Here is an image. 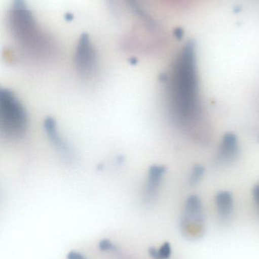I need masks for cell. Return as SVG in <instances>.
Segmentation results:
<instances>
[{
  "instance_id": "cell-1",
  "label": "cell",
  "mask_w": 259,
  "mask_h": 259,
  "mask_svg": "<svg viewBox=\"0 0 259 259\" xmlns=\"http://www.w3.org/2000/svg\"><path fill=\"white\" fill-rule=\"evenodd\" d=\"M172 118L199 140L206 139L207 129L199 97L196 50L189 42L179 53L171 71L163 75Z\"/></svg>"
},
{
  "instance_id": "cell-2",
  "label": "cell",
  "mask_w": 259,
  "mask_h": 259,
  "mask_svg": "<svg viewBox=\"0 0 259 259\" xmlns=\"http://www.w3.org/2000/svg\"><path fill=\"white\" fill-rule=\"evenodd\" d=\"M9 24L12 35L21 45L36 53H44L45 44L25 0H13Z\"/></svg>"
},
{
  "instance_id": "cell-3",
  "label": "cell",
  "mask_w": 259,
  "mask_h": 259,
  "mask_svg": "<svg viewBox=\"0 0 259 259\" xmlns=\"http://www.w3.org/2000/svg\"><path fill=\"white\" fill-rule=\"evenodd\" d=\"M28 117L21 100L10 90L0 89V131L9 140H20L25 135Z\"/></svg>"
},
{
  "instance_id": "cell-4",
  "label": "cell",
  "mask_w": 259,
  "mask_h": 259,
  "mask_svg": "<svg viewBox=\"0 0 259 259\" xmlns=\"http://www.w3.org/2000/svg\"><path fill=\"white\" fill-rule=\"evenodd\" d=\"M205 217L202 201L199 196H190L187 199L180 221V231L190 240L200 238L205 234Z\"/></svg>"
},
{
  "instance_id": "cell-5",
  "label": "cell",
  "mask_w": 259,
  "mask_h": 259,
  "mask_svg": "<svg viewBox=\"0 0 259 259\" xmlns=\"http://www.w3.org/2000/svg\"><path fill=\"white\" fill-rule=\"evenodd\" d=\"M74 62L76 70L82 77H91L97 69V52L87 33H82L79 38Z\"/></svg>"
},
{
  "instance_id": "cell-6",
  "label": "cell",
  "mask_w": 259,
  "mask_h": 259,
  "mask_svg": "<svg viewBox=\"0 0 259 259\" xmlns=\"http://www.w3.org/2000/svg\"><path fill=\"white\" fill-rule=\"evenodd\" d=\"M44 128L47 138L56 151L62 154V156L65 158H71L72 149L69 143L60 134L56 119L53 117H47L44 121Z\"/></svg>"
},
{
  "instance_id": "cell-7",
  "label": "cell",
  "mask_w": 259,
  "mask_h": 259,
  "mask_svg": "<svg viewBox=\"0 0 259 259\" xmlns=\"http://www.w3.org/2000/svg\"><path fill=\"white\" fill-rule=\"evenodd\" d=\"M165 174L166 167L160 164H154L149 168L144 189L145 202H151L157 197Z\"/></svg>"
},
{
  "instance_id": "cell-8",
  "label": "cell",
  "mask_w": 259,
  "mask_h": 259,
  "mask_svg": "<svg viewBox=\"0 0 259 259\" xmlns=\"http://www.w3.org/2000/svg\"><path fill=\"white\" fill-rule=\"evenodd\" d=\"M239 152L240 146L237 136L233 133H228L219 146L217 160L222 164H229L237 158Z\"/></svg>"
},
{
  "instance_id": "cell-9",
  "label": "cell",
  "mask_w": 259,
  "mask_h": 259,
  "mask_svg": "<svg viewBox=\"0 0 259 259\" xmlns=\"http://www.w3.org/2000/svg\"><path fill=\"white\" fill-rule=\"evenodd\" d=\"M215 203L219 217L223 222L231 219L234 210V199L230 192L220 191L216 195Z\"/></svg>"
},
{
  "instance_id": "cell-10",
  "label": "cell",
  "mask_w": 259,
  "mask_h": 259,
  "mask_svg": "<svg viewBox=\"0 0 259 259\" xmlns=\"http://www.w3.org/2000/svg\"><path fill=\"white\" fill-rule=\"evenodd\" d=\"M149 254L153 259H170L172 255V246L169 242H165L161 245L159 249L150 247Z\"/></svg>"
},
{
  "instance_id": "cell-11",
  "label": "cell",
  "mask_w": 259,
  "mask_h": 259,
  "mask_svg": "<svg viewBox=\"0 0 259 259\" xmlns=\"http://www.w3.org/2000/svg\"><path fill=\"white\" fill-rule=\"evenodd\" d=\"M126 2H127L128 4L129 5V6H130L132 10L135 12V13L136 14L138 17H140L141 19L144 20L149 25H151L152 27L155 26V23H154L153 20H152L151 17L143 10L142 8L141 7L139 3H138V0H126Z\"/></svg>"
},
{
  "instance_id": "cell-12",
  "label": "cell",
  "mask_w": 259,
  "mask_h": 259,
  "mask_svg": "<svg viewBox=\"0 0 259 259\" xmlns=\"http://www.w3.org/2000/svg\"><path fill=\"white\" fill-rule=\"evenodd\" d=\"M204 172H205V169L203 167L200 165L196 166L190 175V184H196L199 183L203 176Z\"/></svg>"
},
{
  "instance_id": "cell-13",
  "label": "cell",
  "mask_w": 259,
  "mask_h": 259,
  "mask_svg": "<svg viewBox=\"0 0 259 259\" xmlns=\"http://www.w3.org/2000/svg\"><path fill=\"white\" fill-rule=\"evenodd\" d=\"M98 248L102 252H113L116 251L117 246L109 239H103L98 243Z\"/></svg>"
},
{
  "instance_id": "cell-14",
  "label": "cell",
  "mask_w": 259,
  "mask_h": 259,
  "mask_svg": "<svg viewBox=\"0 0 259 259\" xmlns=\"http://www.w3.org/2000/svg\"><path fill=\"white\" fill-rule=\"evenodd\" d=\"M66 259H88L85 255L79 251L71 250L68 252Z\"/></svg>"
},
{
  "instance_id": "cell-15",
  "label": "cell",
  "mask_w": 259,
  "mask_h": 259,
  "mask_svg": "<svg viewBox=\"0 0 259 259\" xmlns=\"http://www.w3.org/2000/svg\"><path fill=\"white\" fill-rule=\"evenodd\" d=\"M252 195H253L254 201L259 208V184L254 187L253 190H252Z\"/></svg>"
},
{
  "instance_id": "cell-16",
  "label": "cell",
  "mask_w": 259,
  "mask_h": 259,
  "mask_svg": "<svg viewBox=\"0 0 259 259\" xmlns=\"http://www.w3.org/2000/svg\"><path fill=\"white\" fill-rule=\"evenodd\" d=\"M175 35H176V37L181 38L182 35H183V32H182L181 29H176V30H175Z\"/></svg>"
},
{
  "instance_id": "cell-17",
  "label": "cell",
  "mask_w": 259,
  "mask_h": 259,
  "mask_svg": "<svg viewBox=\"0 0 259 259\" xmlns=\"http://www.w3.org/2000/svg\"><path fill=\"white\" fill-rule=\"evenodd\" d=\"M66 18H65V19L67 20V21H71V20L73 19V15H71V14L68 13L66 15Z\"/></svg>"
}]
</instances>
